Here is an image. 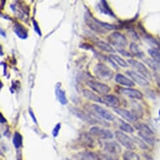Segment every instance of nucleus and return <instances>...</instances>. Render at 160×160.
<instances>
[{
  "label": "nucleus",
  "instance_id": "f257e3e1",
  "mask_svg": "<svg viewBox=\"0 0 160 160\" xmlns=\"http://www.w3.org/2000/svg\"><path fill=\"white\" fill-rule=\"evenodd\" d=\"M85 21H86V24L93 31L97 32V33H100V34H106L109 30L115 29L117 28V27H115V25L108 24V23H103V22L97 20V18L92 17L88 13H87L86 16H85Z\"/></svg>",
  "mask_w": 160,
  "mask_h": 160
},
{
  "label": "nucleus",
  "instance_id": "f03ea898",
  "mask_svg": "<svg viewBox=\"0 0 160 160\" xmlns=\"http://www.w3.org/2000/svg\"><path fill=\"white\" fill-rule=\"evenodd\" d=\"M91 109H92V111H89V112L94 113L95 115L98 116L99 118L104 119L106 122H113L115 119V117L112 113L110 112L106 108H102V106L93 104V105L91 106Z\"/></svg>",
  "mask_w": 160,
  "mask_h": 160
},
{
  "label": "nucleus",
  "instance_id": "7ed1b4c3",
  "mask_svg": "<svg viewBox=\"0 0 160 160\" xmlns=\"http://www.w3.org/2000/svg\"><path fill=\"white\" fill-rule=\"evenodd\" d=\"M108 41L110 44L115 47L121 49H124L128 45V41H127L126 37L124 36L123 34L119 33V32H114L109 34L108 37Z\"/></svg>",
  "mask_w": 160,
  "mask_h": 160
},
{
  "label": "nucleus",
  "instance_id": "20e7f679",
  "mask_svg": "<svg viewBox=\"0 0 160 160\" xmlns=\"http://www.w3.org/2000/svg\"><path fill=\"white\" fill-rule=\"evenodd\" d=\"M94 72L97 77L103 79V80H107V81L112 80L113 78V76H114L112 70L109 68L108 66L102 63L97 64L96 66L94 69Z\"/></svg>",
  "mask_w": 160,
  "mask_h": 160
},
{
  "label": "nucleus",
  "instance_id": "39448f33",
  "mask_svg": "<svg viewBox=\"0 0 160 160\" xmlns=\"http://www.w3.org/2000/svg\"><path fill=\"white\" fill-rule=\"evenodd\" d=\"M89 133L90 135H92L95 138H97L99 139H104V140L112 139L113 138V133L110 130L100 128L98 126L92 127L90 128Z\"/></svg>",
  "mask_w": 160,
  "mask_h": 160
},
{
  "label": "nucleus",
  "instance_id": "423d86ee",
  "mask_svg": "<svg viewBox=\"0 0 160 160\" xmlns=\"http://www.w3.org/2000/svg\"><path fill=\"white\" fill-rule=\"evenodd\" d=\"M115 136L117 140L118 141V142H120L123 147H125L126 148L129 150L134 149L135 148V142H134L133 138H132L128 135H127L124 132H122V131H117L115 132Z\"/></svg>",
  "mask_w": 160,
  "mask_h": 160
},
{
  "label": "nucleus",
  "instance_id": "0eeeda50",
  "mask_svg": "<svg viewBox=\"0 0 160 160\" xmlns=\"http://www.w3.org/2000/svg\"><path fill=\"white\" fill-rule=\"evenodd\" d=\"M87 86L93 91L100 95H108L111 92V88L108 85L104 84L102 82H97V81H88Z\"/></svg>",
  "mask_w": 160,
  "mask_h": 160
},
{
  "label": "nucleus",
  "instance_id": "6e6552de",
  "mask_svg": "<svg viewBox=\"0 0 160 160\" xmlns=\"http://www.w3.org/2000/svg\"><path fill=\"white\" fill-rule=\"evenodd\" d=\"M72 112L75 116H76L77 118H80L82 121H83L84 122L87 124H90V125H92V124L98 123L97 121L93 118V116L92 114H90L89 112H85L83 111L80 110V109H77V108H73L72 109Z\"/></svg>",
  "mask_w": 160,
  "mask_h": 160
},
{
  "label": "nucleus",
  "instance_id": "1a4fd4ad",
  "mask_svg": "<svg viewBox=\"0 0 160 160\" xmlns=\"http://www.w3.org/2000/svg\"><path fill=\"white\" fill-rule=\"evenodd\" d=\"M128 62L132 66V68L136 70L138 73L142 75V76H144L145 78H147L148 80L151 79V73H150V71L148 70L147 67L143 64L139 62V61H135V60H132V59L131 60H128Z\"/></svg>",
  "mask_w": 160,
  "mask_h": 160
},
{
  "label": "nucleus",
  "instance_id": "9d476101",
  "mask_svg": "<svg viewBox=\"0 0 160 160\" xmlns=\"http://www.w3.org/2000/svg\"><path fill=\"white\" fill-rule=\"evenodd\" d=\"M118 92H120V94L124 95V96H126V97H129V98H131V99H142V92H139L138 90L132 89V88L120 87V88H118Z\"/></svg>",
  "mask_w": 160,
  "mask_h": 160
},
{
  "label": "nucleus",
  "instance_id": "9b49d317",
  "mask_svg": "<svg viewBox=\"0 0 160 160\" xmlns=\"http://www.w3.org/2000/svg\"><path fill=\"white\" fill-rule=\"evenodd\" d=\"M126 73L132 79V82H135L137 84L140 85L141 87H148L149 85L148 80L147 78H145L144 76H142V75L136 72V71H128Z\"/></svg>",
  "mask_w": 160,
  "mask_h": 160
},
{
  "label": "nucleus",
  "instance_id": "f8f14e48",
  "mask_svg": "<svg viewBox=\"0 0 160 160\" xmlns=\"http://www.w3.org/2000/svg\"><path fill=\"white\" fill-rule=\"evenodd\" d=\"M114 111H115V112L118 113V115L121 116L124 120H126L128 122L134 123V122H136L138 121V117L132 112H130V111L120 108H116V109H114Z\"/></svg>",
  "mask_w": 160,
  "mask_h": 160
},
{
  "label": "nucleus",
  "instance_id": "ddd939ff",
  "mask_svg": "<svg viewBox=\"0 0 160 160\" xmlns=\"http://www.w3.org/2000/svg\"><path fill=\"white\" fill-rule=\"evenodd\" d=\"M122 151V148L118 142L114 141H110V142H106L104 143V152H108L109 154H112L113 156H118Z\"/></svg>",
  "mask_w": 160,
  "mask_h": 160
},
{
  "label": "nucleus",
  "instance_id": "4468645a",
  "mask_svg": "<svg viewBox=\"0 0 160 160\" xmlns=\"http://www.w3.org/2000/svg\"><path fill=\"white\" fill-rule=\"evenodd\" d=\"M74 160H99V156L95 152L85 150L83 152H77L73 156Z\"/></svg>",
  "mask_w": 160,
  "mask_h": 160
},
{
  "label": "nucleus",
  "instance_id": "2eb2a0df",
  "mask_svg": "<svg viewBox=\"0 0 160 160\" xmlns=\"http://www.w3.org/2000/svg\"><path fill=\"white\" fill-rule=\"evenodd\" d=\"M103 99V103L106 104L108 107L112 108L114 109L119 108L120 106V101L118 99V97H115L114 95H105L102 97Z\"/></svg>",
  "mask_w": 160,
  "mask_h": 160
},
{
  "label": "nucleus",
  "instance_id": "dca6fc26",
  "mask_svg": "<svg viewBox=\"0 0 160 160\" xmlns=\"http://www.w3.org/2000/svg\"><path fill=\"white\" fill-rule=\"evenodd\" d=\"M115 81L117 83L124 86V87H133L134 82L132 81L131 79H129L128 77H127L122 74L118 73L115 76Z\"/></svg>",
  "mask_w": 160,
  "mask_h": 160
},
{
  "label": "nucleus",
  "instance_id": "f3484780",
  "mask_svg": "<svg viewBox=\"0 0 160 160\" xmlns=\"http://www.w3.org/2000/svg\"><path fill=\"white\" fill-rule=\"evenodd\" d=\"M82 93H83V96L90 101H92V102L97 103H103L102 97H99L98 95H97L92 91H90V90L84 89L82 91Z\"/></svg>",
  "mask_w": 160,
  "mask_h": 160
},
{
  "label": "nucleus",
  "instance_id": "a211bd4d",
  "mask_svg": "<svg viewBox=\"0 0 160 160\" xmlns=\"http://www.w3.org/2000/svg\"><path fill=\"white\" fill-rule=\"evenodd\" d=\"M13 31L16 34V35L18 38H20L21 39H25L28 37V32H27L26 29L20 24H14V26H13Z\"/></svg>",
  "mask_w": 160,
  "mask_h": 160
},
{
  "label": "nucleus",
  "instance_id": "6ab92c4d",
  "mask_svg": "<svg viewBox=\"0 0 160 160\" xmlns=\"http://www.w3.org/2000/svg\"><path fill=\"white\" fill-rule=\"evenodd\" d=\"M96 46L101 50H102L104 52L108 53H115V49L112 46V45L105 42V41H102V40H98L96 42Z\"/></svg>",
  "mask_w": 160,
  "mask_h": 160
},
{
  "label": "nucleus",
  "instance_id": "aec40b11",
  "mask_svg": "<svg viewBox=\"0 0 160 160\" xmlns=\"http://www.w3.org/2000/svg\"><path fill=\"white\" fill-rule=\"evenodd\" d=\"M117 122H118V128L121 129L122 131L126 132L128 133H132L134 132L133 127L129 122H127L126 121H123L122 119H117Z\"/></svg>",
  "mask_w": 160,
  "mask_h": 160
},
{
  "label": "nucleus",
  "instance_id": "412c9836",
  "mask_svg": "<svg viewBox=\"0 0 160 160\" xmlns=\"http://www.w3.org/2000/svg\"><path fill=\"white\" fill-rule=\"evenodd\" d=\"M109 59L111 60V61L115 62L117 65L122 66V67H128V62H127L125 60H123L122 58L120 57L119 55H117L115 54H112L111 55H109Z\"/></svg>",
  "mask_w": 160,
  "mask_h": 160
},
{
  "label": "nucleus",
  "instance_id": "4be33fe9",
  "mask_svg": "<svg viewBox=\"0 0 160 160\" xmlns=\"http://www.w3.org/2000/svg\"><path fill=\"white\" fill-rule=\"evenodd\" d=\"M55 94L57 97L58 101L62 104V105H66L67 104V98H66V92H64L63 90L61 89V87H57L55 89Z\"/></svg>",
  "mask_w": 160,
  "mask_h": 160
},
{
  "label": "nucleus",
  "instance_id": "5701e85b",
  "mask_svg": "<svg viewBox=\"0 0 160 160\" xmlns=\"http://www.w3.org/2000/svg\"><path fill=\"white\" fill-rule=\"evenodd\" d=\"M136 127V128L138 130V132H142V133H147V134H149V135H153V132L151 129L148 128V127L144 123H137L135 125Z\"/></svg>",
  "mask_w": 160,
  "mask_h": 160
},
{
  "label": "nucleus",
  "instance_id": "b1692460",
  "mask_svg": "<svg viewBox=\"0 0 160 160\" xmlns=\"http://www.w3.org/2000/svg\"><path fill=\"white\" fill-rule=\"evenodd\" d=\"M13 142L16 148H18L21 147L22 142H23V138H22V136L20 135V133L18 132H16L14 135H13Z\"/></svg>",
  "mask_w": 160,
  "mask_h": 160
},
{
  "label": "nucleus",
  "instance_id": "393cba45",
  "mask_svg": "<svg viewBox=\"0 0 160 160\" xmlns=\"http://www.w3.org/2000/svg\"><path fill=\"white\" fill-rule=\"evenodd\" d=\"M124 160H140V158L137 153L132 151H126L123 154Z\"/></svg>",
  "mask_w": 160,
  "mask_h": 160
},
{
  "label": "nucleus",
  "instance_id": "a878e982",
  "mask_svg": "<svg viewBox=\"0 0 160 160\" xmlns=\"http://www.w3.org/2000/svg\"><path fill=\"white\" fill-rule=\"evenodd\" d=\"M148 54L151 55V57L153 59V61L158 62V63H160V52L158 50H155V49H149Z\"/></svg>",
  "mask_w": 160,
  "mask_h": 160
},
{
  "label": "nucleus",
  "instance_id": "bb28decb",
  "mask_svg": "<svg viewBox=\"0 0 160 160\" xmlns=\"http://www.w3.org/2000/svg\"><path fill=\"white\" fill-rule=\"evenodd\" d=\"M130 49H131L132 53L133 55H137V56H139L140 55H142V53L139 51L138 46L136 44H134V43H132L131 46H130Z\"/></svg>",
  "mask_w": 160,
  "mask_h": 160
},
{
  "label": "nucleus",
  "instance_id": "cd10ccee",
  "mask_svg": "<svg viewBox=\"0 0 160 160\" xmlns=\"http://www.w3.org/2000/svg\"><path fill=\"white\" fill-rule=\"evenodd\" d=\"M133 140H134V142H135V143H137L138 145H139V147H141L142 148H143V149L147 148V146H146V144H145L144 142H143L144 141L140 140V139H138V138H135V137L133 138Z\"/></svg>",
  "mask_w": 160,
  "mask_h": 160
},
{
  "label": "nucleus",
  "instance_id": "c85d7f7f",
  "mask_svg": "<svg viewBox=\"0 0 160 160\" xmlns=\"http://www.w3.org/2000/svg\"><path fill=\"white\" fill-rule=\"evenodd\" d=\"M32 22H33V25H34V30L36 31V33L38 34H39V36H41L42 34H41V30H40V29H39V24H38V23H37L34 19H33L32 20Z\"/></svg>",
  "mask_w": 160,
  "mask_h": 160
},
{
  "label": "nucleus",
  "instance_id": "c756f323",
  "mask_svg": "<svg viewBox=\"0 0 160 160\" xmlns=\"http://www.w3.org/2000/svg\"><path fill=\"white\" fill-rule=\"evenodd\" d=\"M61 123L56 124V126L55 127V128L53 129V131H52L53 136H54V137H57L58 136V134H59V132H60V129H61Z\"/></svg>",
  "mask_w": 160,
  "mask_h": 160
},
{
  "label": "nucleus",
  "instance_id": "7c9ffc66",
  "mask_svg": "<svg viewBox=\"0 0 160 160\" xmlns=\"http://www.w3.org/2000/svg\"><path fill=\"white\" fill-rule=\"evenodd\" d=\"M29 115H30V117H31L32 120L34 121V123H37V120H36V118H35V116H34V112H33V111L31 110V109H29Z\"/></svg>",
  "mask_w": 160,
  "mask_h": 160
},
{
  "label": "nucleus",
  "instance_id": "2f4dec72",
  "mask_svg": "<svg viewBox=\"0 0 160 160\" xmlns=\"http://www.w3.org/2000/svg\"><path fill=\"white\" fill-rule=\"evenodd\" d=\"M1 119H2V120H1V122H2V123H3V122H6V119H4L3 114H1Z\"/></svg>",
  "mask_w": 160,
  "mask_h": 160
},
{
  "label": "nucleus",
  "instance_id": "473e14b6",
  "mask_svg": "<svg viewBox=\"0 0 160 160\" xmlns=\"http://www.w3.org/2000/svg\"><path fill=\"white\" fill-rule=\"evenodd\" d=\"M156 79H157L158 84V86H159V87H160V77H158V76H157V77H156Z\"/></svg>",
  "mask_w": 160,
  "mask_h": 160
},
{
  "label": "nucleus",
  "instance_id": "72a5a7b5",
  "mask_svg": "<svg viewBox=\"0 0 160 160\" xmlns=\"http://www.w3.org/2000/svg\"><path fill=\"white\" fill-rule=\"evenodd\" d=\"M3 1H4V0H2V3H1V7H2V8L3 7Z\"/></svg>",
  "mask_w": 160,
  "mask_h": 160
},
{
  "label": "nucleus",
  "instance_id": "f704fd0d",
  "mask_svg": "<svg viewBox=\"0 0 160 160\" xmlns=\"http://www.w3.org/2000/svg\"><path fill=\"white\" fill-rule=\"evenodd\" d=\"M159 117H160V111H159Z\"/></svg>",
  "mask_w": 160,
  "mask_h": 160
}]
</instances>
